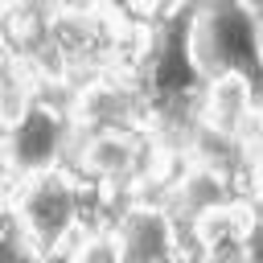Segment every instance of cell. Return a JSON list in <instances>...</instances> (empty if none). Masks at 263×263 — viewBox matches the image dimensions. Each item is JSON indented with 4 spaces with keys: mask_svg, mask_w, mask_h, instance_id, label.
Segmentation results:
<instances>
[{
    "mask_svg": "<svg viewBox=\"0 0 263 263\" xmlns=\"http://www.w3.org/2000/svg\"><path fill=\"white\" fill-rule=\"evenodd\" d=\"M185 49L197 82L247 78L263 95V45L259 21L234 0H189L185 4Z\"/></svg>",
    "mask_w": 263,
    "mask_h": 263,
    "instance_id": "obj_1",
    "label": "cell"
},
{
    "mask_svg": "<svg viewBox=\"0 0 263 263\" xmlns=\"http://www.w3.org/2000/svg\"><path fill=\"white\" fill-rule=\"evenodd\" d=\"M8 210H12V222H16L21 238H25V247L37 259H53L78 234V222H82V181L66 164L29 173V177L16 181Z\"/></svg>",
    "mask_w": 263,
    "mask_h": 263,
    "instance_id": "obj_2",
    "label": "cell"
},
{
    "mask_svg": "<svg viewBox=\"0 0 263 263\" xmlns=\"http://www.w3.org/2000/svg\"><path fill=\"white\" fill-rule=\"evenodd\" d=\"M66 140H70V115H62L58 107H49L41 99H21L12 119H8L0 156L12 168V177L21 181L29 173L58 168L62 152H66Z\"/></svg>",
    "mask_w": 263,
    "mask_h": 263,
    "instance_id": "obj_3",
    "label": "cell"
},
{
    "mask_svg": "<svg viewBox=\"0 0 263 263\" xmlns=\"http://www.w3.org/2000/svg\"><path fill=\"white\" fill-rule=\"evenodd\" d=\"M140 119H148V115H144V103H140L132 78L119 74V70L95 74V78L78 90V99H74V107H70V127H78L82 136L136 132Z\"/></svg>",
    "mask_w": 263,
    "mask_h": 263,
    "instance_id": "obj_4",
    "label": "cell"
},
{
    "mask_svg": "<svg viewBox=\"0 0 263 263\" xmlns=\"http://www.w3.org/2000/svg\"><path fill=\"white\" fill-rule=\"evenodd\" d=\"M107 230L119 263H177V218L156 201H127Z\"/></svg>",
    "mask_w": 263,
    "mask_h": 263,
    "instance_id": "obj_5",
    "label": "cell"
},
{
    "mask_svg": "<svg viewBox=\"0 0 263 263\" xmlns=\"http://www.w3.org/2000/svg\"><path fill=\"white\" fill-rule=\"evenodd\" d=\"M148 168L144 148H140V127L136 132H99L78 140V164L70 168L78 181L90 185H127L140 181Z\"/></svg>",
    "mask_w": 263,
    "mask_h": 263,
    "instance_id": "obj_6",
    "label": "cell"
},
{
    "mask_svg": "<svg viewBox=\"0 0 263 263\" xmlns=\"http://www.w3.org/2000/svg\"><path fill=\"white\" fill-rule=\"evenodd\" d=\"M259 111H263V95L247 78H210L197 90L193 123H201V127H210L218 136L242 140V132L255 123Z\"/></svg>",
    "mask_w": 263,
    "mask_h": 263,
    "instance_id": "obj_7",
    "label": "cell"
},
{
    "mask_svg": "<svg viewBox=\"0 0 263 263\" xmlns=\"http://www.w3.org/2000/svg\"><path fill=\"white\" fill-rule=\"evenodd\" d=\"M193 247L197 263H247V226H251V205L247 201H226L193 222Z\"/></svg>",
    "mask_w": 263,
    "mask_h": 263,
    "instance_id": "obj_8",
    "label": "cell"
},
{
    "mask_svg": "<svg viewBox=\"0 0 263 263\" xmlns=\"http://www.w3.org/2000/svg\"><path fill=\"white\" fill-rule=\"evenodd\" d=\"M70 263H119L111 230H86L70 242Z\"/></svg>",
    "mask_w": 263,
    "mask_h": 263,
    "instance_id": "obj_9",
    "label": "cell"
},
{
    "mask_svg": "<svg viewBox=\"0 0 263 263\" xmlns=\"http://www.w3.org/2000/svg\"><path fill=\"white\" fill-rule=\"evenodd\" d=\"M0 103H21V66L0 49Z\"/></svg>",
    "mask_w": 263,
    "mask_h": 263,
    "instance_id": "obj_10",
    "label": "cell"
},
{
    "mask_svg": "<svg viewBox=\"0 0 263 263\" xmlns=\"http://www.w3.org/2000/svg\"><path fill=\"white\" fill-rule=\"evenodd\" d=\"M12 189H16V177H12V168H8L4 156H0V205L12 201Z\"/></svg>",
    "mask_w": 263,
    "mask_h": 263,
    "instance_id": "obj_11",
    "label": "cell"
},
{
    "mask_svg": "<svg viewBox=\"0 0 263 263\" xmlns=\"http://www.w3.org/2000/svg\"><path fill=\"white\" fill-rule=\"evenodd\" d=\"M234 4H238V8H247L255 21H263V0H234Z\"/></svg>",
    "mask_w": 263,
    "mask_h": 263,
    "instance_id": "obj_12",
    "label": "cell"
},
{
    "mask_svg": "<svg viewBox=\"0 0 263 263\" xmlns=\"http://www.w3.org/2000/svg\"><path fill=\"white\" fill-rule=\"evenodd\" d=\"M247 205H251V214H255V218L263 222V201H247Z\"/></svg>",
    "mask_w": 263,
    "mask_h": 263,
    "instance_id": "obj_13",
    "label": "cell"
},
{
    "mask_svg": "<svg viewBox=\"0 0 263 263\" xmlns=\"http://www.w3.org/2000/svg\"><path fill=\"white\" fill-rule=\"evenodd\" d=\"M259 45H263V21H259Z\"/></svg>",
    "mask_w": 263,
    "mask_h": 263,
    "instance_id": "obj_14",
    "label": "cell"
},
{
    "mask_svg": "<svg viewBox=\"0 0 263 263\" xmlns=\"http://www.w3.org/2000/svg\"><path fill=\"white\" fill-rule=\"evenodd\" d=\"M37 4H41V0H37Z\"/></svg>",
    "mask_w": 263,
    "mask_h": 263,
    "instance_id": "obj_15",
    "label": "cell"
}]
</instances>
